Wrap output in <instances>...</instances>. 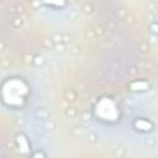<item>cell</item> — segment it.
Here are the masks:
<instances>
[{
  "instance_id": "cell-1",
  "label": "cell",
  "mask_w": 158,
  "mask_h": 158,
  "mask_svg": "<svg viewBox=\"0 0 158 158\" xmlns=\"http://www.w3.org/2000/svg\"><path fill=\"white\" fill-rule=\"evenodd\" d=\"M136 126H137L138 128H141V130H149V127H151V125H149L147 121H143V120L137 121V122H136Z\"/></svg>"
},
{
  "instance_id": "cell-2",
  "label": "cell",
  "mask_w": 158,
  "mask_h": 158,
  "mask_svg": "<svg viewBox=\"0 0 158 158\" xmlns=\"http://www.w3.org/2000/svg\"><path fill=\"white\" fill-rule=\"evenodd\" d=\"M17 142H19V144H20V147L22 148V151L23 152H26L27 151V148H28V146H27V142H26V139L22 137V136H19L17 137Z\"/></svg>"
},
{
  "instance_id": "cell-3",
  "label": "cell",
  "mask_w": 158,
  "mask_h": 158,
  "mask_svg": "<svg viewBox=\"0 0 158 158\" xmlns=\"http://www.w3.org/2000/svg\"><path fill=\"white\" fill-rule=\"evenodd\" d=\"M44 2L47 4H52V5H57V6H62L64 5V0H44Z\"/></svg>"
}]
</instances>
